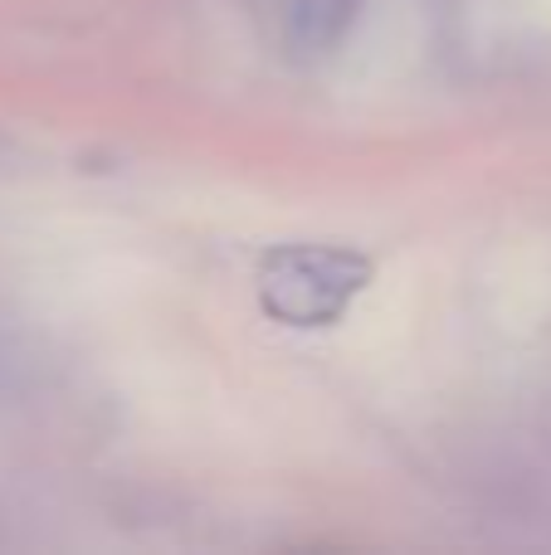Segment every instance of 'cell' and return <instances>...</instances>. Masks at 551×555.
Listing matches in <instances>:
<instances>
[{
  "instance_id": "obj_1",
  "label": "cell",
  "mask_w": 551,
  "mask_h": 555,
  "mask_svg": "<svg viewBox=\"0 0 551 555\" xmlns=\"http://www.w3.org/2000/svg\"><path fill=\"white\" fill-rule=\"evenodd\" d=\"M371 283V259L332 244H289L264 259L259 302L289 326H332Z\"/></svg>"
}]
</instances>
